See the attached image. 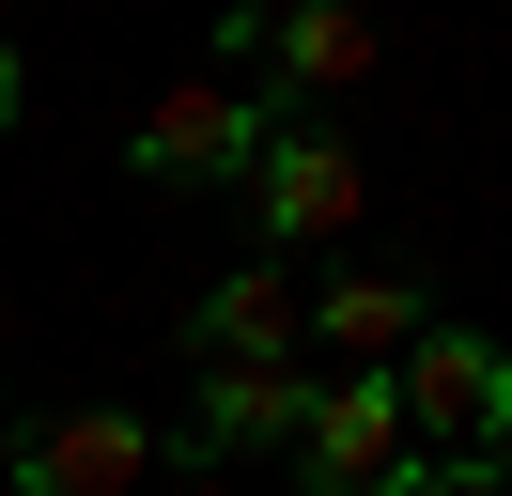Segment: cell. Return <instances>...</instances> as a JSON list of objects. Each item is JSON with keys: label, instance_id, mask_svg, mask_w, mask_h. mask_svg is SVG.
<instances>
[{"label": "cell", "instance_id": "1", "mask_svg": "<svg viewBox=\"0 0 512 496\" xmlns=\"http://www.w3.org/2000/svg\"><path fill=\"white\" fill-rule=\"evenodd\" d=\"M388 388H404V434H419V465H466V481L497 465V419H512V357H497L481 326H419V357L388 372ZM481 496H497V481H481Z\"/></svg>", "mask_w": 512, "mask_h": 496}, {"label": "cell", "instance_id": "2", "mask_svg": "<svg viewBox=\"0 0 512 496\" xmlns=\"http://www.w3.org/2000/svg\"><path fill=\"white\" fill-rule=\"evenodd\" d=\"M264 140H280V109L264 93H233V78H187V93H156L140 109V186H233V171H264Z\"/></svg>", "mask_w": 512, "mask_h": 496}, {"label": "cell", "instance_id": "3", "mask_svg": "<svg viewBox=\"0 0 512 496\" xmlns=\"http://www.w3.org/2000/svg\"><path fill=\"white\" fill-rule=\"evenodd\" d=\"M388 465H419L404 388H388V372H326V388H311V434H295V496H373Z\"/></svg>", "mask_w": 512, "mask_h": 496}, {"label": "cell", "instance_id": "4", "mask_svg": "<svg viewBox=\"0 0 512 496\" xmlns=\"http://www.w3.org/2000/svg\"><path fill=\"white\" fill-rule=\"evenodd\" d=\"M233 62H264L280 93H357L373 78V16L357 0H280V16L233 0Z\"/></svg>", "mask_w": 512, "mask_h": 496}, {"label": "cell", "instance_id": "5", "mask_svg": "<svg viewBox=\"0 0 512 496\" xmlns=\"http://www.w3.org/2000/svg\"><path fill=\"white\" fill-rule=\"evenodd\" d=\"M140 481H156V419H125V403L16 434V496H140Z\"/></svg>", "mask_w": 512, "mask_h": 496}, {"label": "cell", "instance_id": "6", "mask_svg": "<svg viewBox=\"0 0 512 496\" xmlns=\"http://www.w3.org/2000/svg\"><path fill=\"white\" fill-rule=\"evenodd\" d=\"M187 341H202V372H295L311 357V295H295L280 264H233V279H202Z\"/></svg>", "mask_w": 512, "mask_h": 496}, {"label": "cell", "instance_id": "7", "mask_svg": "<svg viewBox=\"0 0 512 496\" xmlns=\"http://www.w3.org/2000/svg\"><path fill=\"white\" fill-rule=\"evenodd\" d=\"M249 202H264V248H326V233H357V155L311 140V124H280L264 171H249Z\"/></svg>", "mask_w": 512, "mask_h": 496}, {"label": "cell", "instance_id": "8", "mask_svg": "<svg viewBox=\"0 0 512 496\" xmlns=\"http://www.w3.org/2000/svg\"><path fill=\"white\" fill-rule=\"evenodd\" d=\"M419 326H435V310H419V279H404V264H342V279L311 295V341H326L342 372H404V357H419Z\"/></svg>", "mask_w": 512, "mask_h": 496}, {"label": "cell", "instance_id": "9", "mask_svg": "<svg viewBox=\"0 0 512 496\" xmlns=\"http://www.w3.org/2000/svg\"><path fill=\"white\" fill-rule=\"evenodd\" d=\"M311 388H326V372H202L187 450H202V465H233V450H295V434H311Z\"/></svg>", "mask_w": 512, "mask_h": 496}, {"label": "cell", "instance_id": "10", "mask_svg": "<svg viewBox=\"0 0 512 496\" xmlns=\"http://www.w3.org/2000/svg\"><path fill=\"white\" fill-rule=\"evenodd\" d=\"M373 496H481V481H466V465H388Z\"/></svg>", "mask_w": 512, "mask_h": 496}, {"label": "cell", "instance_id": "11", "mask_svg": "<svg viewBox=\"0 0 512 496\" xmlns=\"http://www.w3.org/2000/svg\"><path fill=\"white\" fill-rule=\"evenodd\" d=\"M16 109H32V62H16V47H0V140H16Z\"/></svg>", "mask_w": 512, "mask_h": 496}, {"label": "cell", "instance_id": "12", "mask_svg": "<svg viewBox=\"0 0 512 496\" xmlns=\"http://www.w3.org/2000/svg\"><path fill=\"white\" fill-rule=\"evenodd\" d=\"M156 496H233V481H218V465H187V481H156Z\"/></svg>", "mask_w": 512, "mask_h": 496}, {"label": "cell", "instance_id": "13", "mask_svg": "<svg viewBox=\"0 0 512 496\" xmlns=\"http://www.w3.org/2000/svg\"><path fill=\"white\" fill-rule=\"evenodd\" d=\"M481 481H497V496H512V419H497V465H481Z\"/></svg>", "mask_w": 512, "mask_h": 496}]
</instances>
